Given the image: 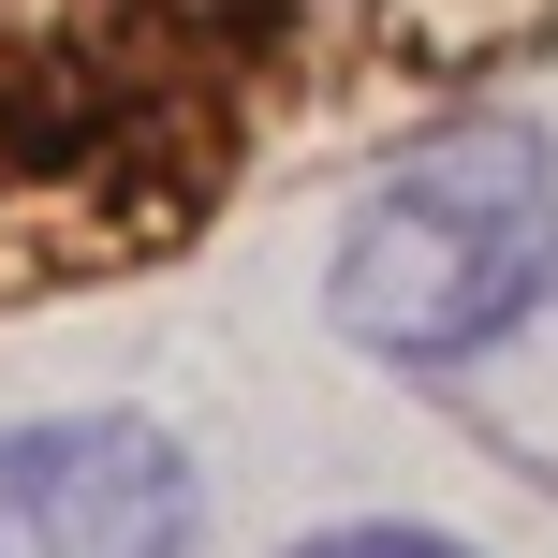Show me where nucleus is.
<instances>
[{"mask_svg":"<svg viewBox=\"0 0 558 558\" xmlns=\"http://www.w3.org/2000/svg\"><path fill=\"white\" fill-rule=\"evenodd\" d=\"M544 294H558V133L544 118H456V133L397 147L324 251V324L426 397L485 338H514Z\"/></svg>","mask_w":558,"mask_h":558,"instance_id":"obj_1","label":"nucleus"},{"mask_svg":"<svg viewBox=\"0 0 558 558\" xmlns=\"http://www.w3.org/2000/svg\"><path fill=\"white\" fill-rule=\"evenodd\" d=\"M206 471L147 412H29L0 426V558H192Z\"/></svg>","mask_w":558,"mask_h":558,"instance_id":"obj_2","label":"nucleus"},{"mask_svg":"<svg viewBox=\"0 0 558 558\" xmlns=\"http://www.w3.org/2000/svg\"><path fill=\"white\" fill-rule=\"evenodd\" d=\"M441 412L471 426V441L500 456L514 485H544V500H558V294H544L514 338H485V353L456 367V383H441Z\"/></svg>","mask_w":558,"mask_h":558,"instance_id":"obj_3","label":"nucleus"},{"mask_svg":"<svg viewBox=\"0 0 558 558\" xmlns=\"http://www.w3.org/2000/svg\"><path fill=\"white\" fill-rule=\"evenodd\" d=\"M279 558H485V544L426 530V514H338V530H294Z\"/></svg>","mask_w":558,"mask_h":558,"instance_id":"obj_4","label":"nucleus"}]
</instances>
